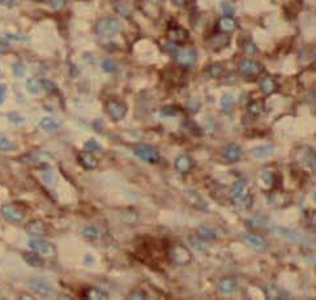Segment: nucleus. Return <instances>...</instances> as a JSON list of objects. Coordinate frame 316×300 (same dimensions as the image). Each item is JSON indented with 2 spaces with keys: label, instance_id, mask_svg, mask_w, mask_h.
I'll use <instances>...</instances> for the list:
<instances>
[{
  "label": "nucleus",
  "instance_id": "f257e3e1",
  "mask_svg": "<svg viewBox=\"0 0 316 300\" xmlns=\"http://www.w3.org/2000/svg\"><path fill=\"white\" fill-rule=\"evenodd\" d=\"M230 196H232V200L237 206L249 209L252 205V195L247 191V182L244 179H239L234 183Z\"/></svg>",
  "mask_w": 316,
  "mask_h": 300
},
{
  "label": "nucleus",
  "instance_id": "f03ea898",
  "mask_svg": "<svg viewBox=\"0 0 316 300\" xmlns=\"http://www.w3.org/2000/svg\"><path fill=\"white\" fill-rule=\"evenodd\" d=\"M28 286L34 291L38 297L43 298V299H50L57 295V290L54 289V286L47 281L46 278H32L28 281Z\"/></svg>",
  "mask_w": 316,
  "mask_h": 300
},
{
  "label": "nucleus",
  "instance_id": "7ed1b4c3",
  "mask_svg": "<svg viewBox=\"0 0 316 300\" xmlns=\"http://www.w3.org/2000/svg\"><path fill=\"white\" fill-rule=\"evenodd\" d=\"M122 25L119 20L114 17H103L101 18L97 24H95V33L101 37H111L120 32Z\"/></svg>",
  "mask_w": 316,
  "mask_h": 300
},
{
  "label": "nucleus",
  "instance_id": "20e7f679",
  "mask_svg": "<svg viewBox=\"0 0 316 300\" xmlns=\"http://www.w3.org/2000/svg\"><path fill=\"white\" fill-rule=\"evenodd\" d=\"M169 256L170 260H171L175 265H187V264L191 262V260H192L191 252L182 244L174 245V247L170 249Z\"/></svg>",
  "mask_w": 316,
  "mask_h": 300
},
{
  "label": "nucleus",
  "instance_id": "39448f33",
  "mask_svg": "<svg viewBox=\"0 0 316 300\" xmlns=\"http://www.w3.org/2000/svg\"><path fill=\"white\" fill-rule=\"evenodd\" d=\"M134 153L141 161H145L148 163H157L159 161V153L156 148L151 145H137L134 149Z\"/></svg>",
  "mask_w": 316,
  "mask_h": 300
},
{
  "label": "nucleus",
  "instance_id": "423d86ee",
  "mask_svg": "<svg viewBox=\"0 0 316 300\" xmlns=\"http://www.w3.org/2000/svg\"><path fill=\"white\" fill-rule=\"evenodd\" d=\"M1 214L7 221L12 224H21L25 218L24 210L20 209V206H16L14 204H7L1 208Z\"/></svg>",
  "mask_w": 316,
  "mask_h": 300
},
{
  "label": "nucleus",
  "instance_id": "0eeeda50",
  "mask_svg": "<svg viewBox=\"0 0 316 300\" xmlns=\"http://www.w3.org/2000/svg\"><path fill=\"white\" fill-rule=\"evenodd\" d=\"M238 68L240 71V74L244 77H256L261 74L263 67L261 64L255 62L252 59H243L239 62Z\"/></svg>",
  "mask_w": 316,
  "mask_h": 300
},
{
  "label": "nucleus",
  "instance_id": "6e6552de",
  "mask_svg": "<svg viewBox=\"0 0 316 300\" xmlns=\"http://www.w3.org/2000/svg\"><path fill=\"white\" fill-rule=\"evenodd\" d=\"M105 107L110 118L113 119V120H115V122L122 120L127 114L126 105L119 101H114V99H111V101H109L106 103Z\"/></svg>",
  "mask_w": 316,
  "mask_h": 300
},
{
  "label": "nucleus",
  "instance_id": "1a4fd4ad",
  "mask_svg": "<svg viewBox=\"0 0 316 300\" xmlns=\"http://www.w3.org/2000/svg\"><path fill=\"white\" fill-rule=\"evenodd\" d=\"M28 245L30 247V249L39 253L41 256L54 255V252H55L54 245L45 239H30L28 241Z\"/></svg>",
  "mask_w": 316,
  "mask_h": 300
},
{
  "label": "nucleus",
  "instance_id": "9d476101",
  "mask_svg": "<svg viewBox=\"0 0 316 300\" xmlns=\"http://www.w3.org/2000/svg\"><path fill=\"white\" fill-rule=\"evenodd\" d=\"M176 63L183 67H191L196 62V51L193 49H183L176 51L175 54Z\"/></svg>",
  "mask_w": 316,
  "mask_h": 300
},
{
  "label": "nucleus",
  "instance_id": "9b49d317",
  "mask_svg": "<svg viewBox=\"0 0 316 300\" xmlns=\"http://www.w3.org/2000/svg\"><path fill=\"white\" fill-rule=\"evenodd\" d=\"M242 237L251 245V247H253L255 249H257V251L263 252L267 249V240H265L263 236H260V235L253 234V232H244V234H242Z\"/></svg>",
  "mask_w": 316,
  "mask_h": 300
},
{
  "label": "nucleus",
  "instance_id": "f8f14e48",
  "mask_svg": "<svg viewBox=\"0 0 316 300\" xmlns=\"http://www.w3.org/2000/svg\"><path fill=\"white\" fill-rule=\"evenodd\" d=\"M222 155L226 161L234 163V162H238L242 157V149L237 144H229L222 150Z\"/></svg>",
  "mask_w": 316,
  "mask_h": 300
},
{
  "label": "nucleus",
  "instance_id": "ddd939ff",
  "mask_svg": "<svg viewBox=\"0 0 316 300\" xmlns=\"http://www.w3.org/2000/svg\"><path fill=\"white\" fill-rule=\"evenodd\" d=\"M274 231H276V234L285 237L286 240L292 241V243H297V244H307V240H306L305 237L301 236V235H299L298 232H295V231L289 230V228H282V227H277Z\"/></svg>",
  "mask_w": 316,
  "mask_h": 300
},
{
  "label": "nucleus",
  "instance_id": "4468645a",
  "mask_svg": "<svg viewBox=\"0 0 316 300\" xmlns=\"http://www.w3.org/2000/svg\"><path fill=\"white\" fill-rule=\"evenodd\" d=\"M79 163L86 170H94L98 167V158L91 153H80L79 154Z\"/></svg>",
  "mask_w": 316,
  "mask_h": 300
},
{
  "label": "nucleus",
  "instance_id": "2eb2a0df",
  "mask_svg": "<svg viewBox=\"0 0 316 300\" xmlns=\"http://www.w3.org/2000/svg\"><path fill=\"white\" fill-rule=\"evenodd\" d=\"M218 291L224 295H230V294L236 293L238 289V282L234 278H222L217 285Z\"/></svg>",
  "mask_w": 316,
  "mask_h": 300
},
{
  "label": "nucleus",
  "instance_id": "dca6fc26",
  "mask_svg": "<svg viewBox=\"0 0 316 300\" xmlns=\"http://www.w3.org/2000/svg\"><path fill=\"white\" fill-rule=\"evenodd\" d=\"M26 231H28V234L33 235V236H42L47 232V226L43 221L34 220L29 222V225L26 226Z\"/></svg>",
  "mask_w": 316,
  "mask_h": 300
},
{
  "label": "nucleus",
  "instance_id": "f3484780",
  "mask_svg": "<svg viewBox=\"0 0 316 300\" xmlns=\"http://www.w3.org/2000/svg\"><path fill=\"white\" fill-rule=\"evenodd\" d=\"M167 37H169V39L171 42L183 43L188 39V32L184 30L183 28H180V26H174V28L169 29Z\"/></svg>",
  "mask_w": 316,
  "mask_h": 300
},
{
  "label": "nucleus",
  "instance_id": "a211bd4d",
  "mask_svg": "<svg viewBox=\"0 0 316 300\" xmlns=\"http://www.w3.org/2000/svg\"><path fill=\"white\" fill-rule=\"evenodd\" d=\"M193 159L190 155H180L175 159V168L178 171L186 174V172H190L193 168Z\"/></svg>",
  "mask_w": 316,
  "mask_h": 300
},
{
  "label": "nucleus",
  "instance_id": "6ab92c4d",
  "mask_svg": "<svg viewBox=\"0 0 316 300\" xmlns=\"http://www.w3.org/2000/svg\"><path fill=\"white\" fill-rule=\"evenodd\" d=\"M22 258H24V261L28 264L29 266H32V268H42L45 265V260L43 257H41L39 253L37 252H26L22 255Z\"/></svg>",
  "mask_w": 316,
  "mask_h": 300
},
{
  "label": "nucleus",
  "instance_id": "aec40b11",
  "mask_svg": "<svg viewBox=\"0 0 316 300\" xmlns=\"http://www.w3.org/2000/svg\"><path fill=\"white\" fill-rule=\"evenodd\" d=\"M264 111V102L263 101H253L251 102L248 106H247L246 115L248 116L251 120H255V119L259 118Z\"/></svg>",
  "mask_w": 316,
  "mask_h": 300
},
{
  "label": "nucleus",
  "instance_id": "412c9836",
  "mask_svg": "<svg viewBox=\"0 0 316 300\" xmlns=\"http://www.w3.org/2000/svg\"><path fill=\"white\" fill-rule=\"evenodd\" d=\"M187 200L192 204L195 208L200 210H208V204L207 201L200 196V193L195 192V191H187Z\"/></svg>",
  "mask_w": 316,
  "mask_h": 300
},
{
  "label": "nucleus",
  "instance_id": "4be33fe9",
  "mask_svg": "<svg viewBox=\"0 0 316 300\" xmlns=\"http://www.w3.org/2000/svg\"><path fill=\"white\" fill-rule=\"evenodd\" d=\"M260 90L263 91L264 94H272L274 91L277 90V82L274 81L273 77L271 76H265L261 78L260 81Z\"/></svg>",
  "mask_w": 316,
  "mask_h": 300
},
{
  "label": "nucleus",
  "instance_id": "5701e85b",
  "mask_svg": "<svg viewBox=\"0 0 316 300\" xmlns=\"http://www.w3.org/2000/svg\"><path fill=\"white\" fill-rule=\"evenodd\" d=\"M229 43H230V38H229L226 34H222V33L213 35V37L209 39V45L215 50L225 49V47L229 46Z\"/></svg>",
  "mask_w": 316,
  "mask_h": 300
},
{
  "label": "nucleus",
  "instance_id": "b1692460",
  "mask_svg": "<svg viewBox=\"0 0 316 300\" xmlns=\"http://www.w3.org/2000/svg\"><path fill=\"white\" fill-rule=\"evenodd\" d=\"M217 26L222 33H230L233 32V30H236L237 21L232 16H225V17L220 18Z\"/></svg>",
  "mask_w": 316,
  "mask_h": 300
},
{
  "label": "nucleus",
  "instance_id": "393cba45",
  "mask_svg": "<svg viewBox=\"0 0 316 300\" xmlns=\"http://www.w3.org/2000/svg\"><path fill=\"white\" fill-rule=\"evenodd\" d=\"M84 298L86 299H94V300H102V299H107L109 298V294L106 293L105 290H101L98 287H90L85 291Z\"/></svg>",
  "mask_w": 316,
  "mask_h": 300
},
{
  "label": "nucleus",
  "instance_id": "a878e982",
  "mask_svg": "<svg viewBox=\"0 0 316 300\" xmlns=\"http://www.w3.org/2000/svg\"><path fill=\"white\" fill-rule=\"evenodd\" d=\"M114 8L123 17H130L132 14V5L127 0H116L115 4H114Z\"/></svg>",
  "mask_w": 316,
  "mask_h": 300
},
{
  "label": "nucleus",
  "instance_id": "bb28decb",
  "mask_svg": "<svg viewBox=\"0 0 316 300\" xmlns=\"http://www.w3.org/2000/svg\"><path fill=\"white\" fill-rule=\"evenodd\" d=\"M265 295L268 299H288L289 295L284 293L281 289H278L276 286H268L265 289Z\"/></svg>",
  "mask_w": 316,
  "mask_h": 300
},
{
  "label": "nucleus",
  "instance_id": "cd10ccee",
  "mask_svg": "<svg viewBox=\"0 0 316 300\" xmlns=\"http://www.w3.org/2000/svg\"><path fill=\"white\" fill-rule=\"evenodd\" d=\"M274 147L273 145H261L255 149H252V155L255 158H265L273 153Z\"/></svg>",
  "mask_w": 316,
  "mask_h": 300
},
{
  "label": "nucleus",
  "instance_id": "c85d7f7f",
  "mask_svg": "<svg viewBox=\"0 0 316 300\" xmlns=\"http://www.w3.org/2000/svg\"><path fill=\"white\" fill-rule=\"evenodd\" d=\"M39 128L45 129V131H55V129H59L60 128V124L58 120L55 119H51V118H43L41 119V122H39Z\"/></svg>",
  "mask_w": 316,
  "mask_h": 300
},
{
  "label": "nucleus",
  "instance_id": "c756f323",
  "mask_svg": "<svg viewBox=\"0 0 316 300\" xmlns=\"http://www.w3.org/2000/svg\"><path fill=\"white\" fill-rule=\"evenodd\" d=\"M259 179H260V182L264 184V187H267V188H271V187H273L274 182H276V179H274V174L272 171H269V170H263V171L260 172Z\"/></svg>",
  "mask_w": 316,
  "mask_h": 300
},
{
  "label": "nucleus",
  "instance_id": "7c9ffc66",
  "mask_svg": "<svg viewBox=\"0 0 316 300\" xmlns=\"http://www.w3.org/2000/svg\"><path fill=\"white\" fill-rule=\"evenodd\" d=\"M26 87L28 90L32 93V94H39L41 90H42V84H41V80L35 78V77H30L28 81H26Z\"/></svg>",
  "mask_w": 316,
  "mask_h": 300
},
{
  "label": "nucleus",
  "instance_id": "2f4dec72",
  "mask_svg": "<svg viewBox=\"0 0 316 300\" xmlns=\"http://www.w3.org/2000/svg\"><path fill=\"white\" fill-rule=\"evenodd\" d=\"M197 235L203 239H216V232L215 230L209 226H205V225H201L199 228H197Z\"/></svg>",
  "mask_w": 316,
  "mask_h": 300
},
{
  "label": "nucleus",
  "instance_id": "473e14b6",
  "mask_svg": "<svg viewBox=\"0 0 316 300\" xmlns=\"http://www.w3.org/2000/svg\"><path fill=\"white\" fill-rule=\"evenodd\" d=\"M224 72H225V68H224V66L221 63H215L208 67V75L213 77V78L221 77L224 75Z\"/></svg>",
  "mask_w": 316,
  "mask_h": 300
},
{
  "label": "nucleus",
  "instance_id": "72a5a7b5",
  "mask_svg": "<svg viewBox=\"0 0 316 300\" xmlns=\"http://www.w3.org/2000/svg\"><path fill=\"white\" fill-rule=\"evenodd\" d=\"M267 224V220H265V217L260 216V214H255L247 221V225L248 227H252V228H259V227H263L264 225Z\"/></svg>",
  "mask_w": 316,
  "mask_h": 300
},
{
  "label": "nucleus",
  "instance_id": "f704fd0d",
  "mask_svg": "<svg viewBox=\"0 0 316 300\" xmlns=\"http://www.w3.org/2000/svg\"><path fill=\"white\" fill-rule=\"evenodd\" d=\"M17 148V145L14 144L13 140H11L9 137L0 136V150L3 151H12Z\"/></svg>",
  "mask_w": 316,
  "mask_h": 300
},
{
  "label": "nucleus",
  "instance_id": "c9c22d12",
  "mask_svg": "<svg viewBox=\"0 0 316 300\" xmlns=\"http://www.w3.org/2000/svg\"><path fill=\"white\" fill-rule=\"evenodd\" d=\"M82 235H84L86 239L93 240V239H97V237L99 236V231L95 226H86L84 230H82Z\"/></svg>",
  "mask_w": 316,
  "mask_h": 300
},
{
  "label": "nucleus",
  "instance_id": "e433bc0d",
  "mask_svg": "<svg viewBox=\"0 0 316 300\" xmlns=\"http://www.w3.org/2000/svg\"><path fill=\"white\" fill-rule=\"evenodd\" d=\"M220 103H221V107L224 108V110H232V108L234 107V97H233L232 94L222 95Z\"/></svg>",
  "mask_w": 316,
  "mask_h": 300
},
{
  "label": "nucleus",
  "instance_id": "4c0bfd02",
  "mask_svg": "<svg viewBox=\"0 0 316 300\" xmlns=\"http://www.w3.org/2000/svg\"><path fill=\"white\" fill-rule=\"evenodd\" d=\"M101 68L103 72H107V74H113L116 70V64L114 63L111 59H105L101 63Z\"/></svg>",
  "mask_w": 316,
  "mask_h": 300
},
{
  "label": "nucleus",
  "instance_id": "58836bf2",
  "mask_svg": "<svg viewBox=\"0 0 316 300\" xmlns=\"http://www.w3.org/2000/svg\"><path fill=\"white\" fill-rule=\"evenodd\" d=\"M161 115L162 116H176L179 115V111L175 106H166L161 110Z\"/></svg>",
  "mask_w": 316,
  "mask_h": 300
},
{
  "label": "nucleus",
  "instance_id": "ea45409f",
  "mask_svg": "<svg viewBox=\"0 0 316 300\" xmlns=\"http://www.w3.org/2000/svg\"><path fill=\"white\" fill-rule=\"evenodd\" d=\"M84 148L86 150H90V151H95V150H101L102 149V147L99 145L98 141H97V140H94V139L88 140V141H86V143L84 144Z\"/></svg>",
  "mask_w": 316,
  "mask_h": 300
},
{
  "label": "nucleus",
  "instance_id": "a19ab883",
  "mask_svg": "<svg viewBox=\"0 0 316 300\" xmlns=\"http://www.w3.org/2000/svg\"><path fill=\"white\" fill-rule=\"evenodd\" d=\"M190 243L192 244V247H195L196 249H200V251H203V249H204L203 237L195 236V235H191V236H190Z\"/></svg>",
  "mask_w": 316,
  "mask_h": 300
},
{
  "label": "nucleus",
  "instance_id": "79ce46f5",
  "mask_svg": "<svg viewBox=\"0 0 316 300\" xmlns=\"http://www.w3.org/2000/svg\"><path fill=\"white\" fill-rule=\"evenodd\" d=\"M222 11L226 16H233L234 12H236V7L234 4L230 3V1H222Z\"/></svg>",
  "mask_w": 316,
  "mask_h": 300
},
{
  "label": "nucleus",
  "instance_id": "37998d69",
  "mask_svg": "<svg viewBox=\"0 0 316 300\" xmlns=\"http://www.w3.org/2000/svg\"><path fill=\"white\" fill-rule=\"evenodd\" d=\"M41 84H42V89H46L47 91H53L57 89V85L54 84L51 80H47V78H42Z\"/></svg>",
  "mask_w": 316,
  "mask_h": 300
},
{
  "label": "nucleus",
  "instance_id": "c03bdc74",
  "mask_svg": "<svg viewBox=\"0 0 316 300\" xmlns=\"http://www.w3.org/2000/svg\"><path fill=\"white\" fill-rule=\"evenodd\" d=\"M67 3V0H50V4H51V7L55 9V11H59L62 8L66 5Z\"/></svg>",
  "mask_w": 316,
  "mask_h": 300
},
{
  "label": "nucleus",
  "instance_id": "a18cd8bd",
  "mask_svg": "<svg viewBox=\"0 0 316 300\" xmlns=\"http://www.w3.org/2000/svg\"><path fill=\"white\" fill-rule=\"evenodd\" d=\"M257 49H256V46L253 45L251 41H248V42H246V45H244V53L248 54V55H253V54L256 53Z\"/></svg>",
  "mask_w": 316,
  "mask_h": 300
},
{
  "label": "nucleus",
  "instance_id": "49530a36",
  "mask_svg": "<svg viewBox=\"0 0 316 300\" xmlns=\"http://www.w3.org/2000/svg\"><path fill=\"white\" fill-rule=\"evenodd\" d=\"M8 119L11 120V122L16 123V124H20V123L24 122V118L21 115H18L17 112H11V114H8Z\"/></svg>",
  "mask_w": 316,
  "mask_h": 300
},
{
  "label": "nucleus",
  "instance_id": "de8ad7c7",
  "mask_svg": "<svg viewBox=\"0 0 316 300\" xmlns=\"http://www.w3.org/2000/svg\"><path fill=\"white\" fill-rule=\"evenodd\" d=\"M165 50L167 51V53H171V54H176V51H178V43L175 42H167L165 46Z\"/></svg>",
  "mask_w": 316,
  "mask_h": 300
},
{
  "label": "nucleus",
  "instance_id": "09e8293b",
  "mask_svg": "<svg viewBox=\"0 0 316 300\" xmlns=\"http://www.w3.org/2000/svg\"><path fill=\"white\" fill-rule=\"evenodd\" d=\"M13 71H14V75H16V76H22L25 72V68H24V66H22V63H18L17 62V63H14Z\"/></svg>",
  "mask_w": 316,
  "mask_h": 300
},
{
  "label": "nucleus",
  "instance_id": "8fccbe9b",
  "mask_svg": "<svg viewBox=\"0 0 316 300\" xmlns=\"http://www.w3.org/2000/svg\"><path fill=\"white\" fill-rule=\"evenodd\" d=\"M128 298H130V299H145L147 295H145L143 291H140V290H136V291H134Z\"/></svg>",
  "mask_w": 316,
  "mask_h": 300
},
{
  "label": "nucleus",
  "instance_id": "3c124183",
  "mask_svg": "<svg viewBox=\"0 0 316 300\" xmlns=\"http://www.w3.org/2000/svg\"><path fill=\"white\" fill-rule=\"evenodd\" d=\"M5 94H7V86L3 84H0V103H3L5 99Z\"/></svg>",
  "mask_w": 316,
  "mask_h": 300
},
{
  "label": "nucleus",
  "instance_id": "603ef678",
  "mask_svg": "<svg viewBox=\"0 0 316 300\" xmlns=\"http://www.w3.org/2000/svg\"><path fill=\"white\" fill-rule=\"evenodd\" d=\"M172 3L176 4V5H183V4L187 3V0H172Z\"/></svg>",
  "mask_w": 316,
  "mask_h": 300
},
{
  "label": "nucleus",
  "instance_id": "864d4df0",
  "mask_svg": "<svg viewBox=\"0 0 316 300\" xmlns=\"http://www.w3.org/2000/svg\"><path fill=\"white\" fill-rule=\"evenodd\" d=\"M148 1H151L152 4H156V5H159L163 0H148Z\"/></svg>",
  "mask_w": 316,
  "mask_h": 300
},
{
  "label": "nucleus",
  "instance_id": "5fc2aeb1",
  "mask_svg": "<svg viewBox=\"0 0 316 300\" xmlns=\"http://www.w3.org/2000/svg\"><path fill=\"white\" fill-rule=\"evenodd\" d=\"M3 4H13L16 0H0Z\"/></svg>",
  "mask_w": 316,
  "mask_h": 300
},
{
  "label": "nucleus",
  "instance_id": "6e6d98bb",
  "mask_svg": "<svg viewBox=\"0 0 316 300\" xmlns=\"http://www.w3.org/2000/svg\"><path fill=\"white\" fill-rule=\"evenodd\" d=\"M35 1H43V0H35Z\"/></svg>",
  "mask_w": 316,
  "mask_h": 300
}]
</instances>
